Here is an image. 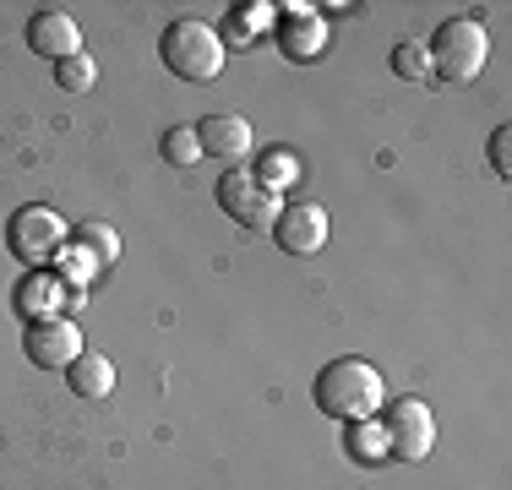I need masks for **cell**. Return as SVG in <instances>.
Listing matches in <instances>:
<instances>
[{
  "mask_svg": "<svg viewBox=\"0 0 512 490\" xmlns=\"http://www.w3.org/2000/svg\"><path fill=\"white\" fill-rule=\"evenodd\" d=\"M316 409L327 414V420H371L376 409H382V376H376L371 360H360V354H344V360H327L322 371H316V387H311Z\"/></svg>",
  "mask_w": 512,
  "mask_h": 490,
  "instance_id": "obj_1",
  "label": "cell"
},
{
  "mask_svg": "<svg viewBox=\"0 0 512 490\" xmlns=\"http://www.w3.org/2000/svg\"><path fill=\"white\" fill-rule=\"evenodd\" d=\"M158 60L186 82H213L218 71H224L229 49L218 39V28H207L197 17H180V22H169L164 39H158Z\"/></svg>",
  "mask_w": 512,
  "mask_h": 490,
  "instance_id": "obj_2",
  "label": "cell"
},
{
  "mask_svg": "<svg viewBox=\"0 0 512 490\" xmlns=\"http://www.w3.org/2000/svg\"><path fill=\"white\" fill-rule=\"evenodd\" d=\"M425 49H431V77L442 82H474L485 71V60H491V39H485V28L474 17L442 22Z\"/></svg>",
  "mask_w": 512,
  "mask_h": 490,
  "instance_id": "obj_3",
  "label": "cell"
},
{
  "mask_svg": "<svg viewBox=\"0 0 512 490\" xmlns=\"http://www.w3.org/2000/svg\"><path fill=\"white\" fill-rule=\"evenodd\" d=\"M218 213L240 229H273L278 213H284V202H278L273 186L256 180V169L240 164V169H224V175H218Z\"/></svg>",
  "mask_w": 512,
  "mask_h": 490,
  "instance_id": "obj_4",
  "label": "cell"
},
{
  "mask_svg": "<svg viewBox=\"0 0 512 490\" xmlns=\"http://www.w3.org/2000/svg\"><path fill=\"white\" fill-rule=\"evenodd\" d=\"M382 436H387V458L398 463H420L436 447V414L425 398H393L382 403Z\"/></svg>",
  "mask_w": 512,
  "mask_h": 490,
  "instance_id": "obj_5",
  "label": "cell"
},
{
  "mask_svg": "<svg viewBox=\"0 0 512 490\" xmlns=\"http://www.w3.org/2000/svg\"><path fill=\"white\" fill-rule=\"evenodd\" d=\"M11 251H17V262L22 267H44L50 256L66 251V240H71V229H66V218L50 213V207H22L17 218H11Z\"/></svg>",
  "mask_w": 512,
  "mask_h": 490,
  "instance_id": "obj_6",
  "label": "cell"
},
{
  "mask_svg": "<svg viewBox=\"0 0 512 490\" xmlns=\"http://www.w3.org/2000/svg\"><path fill=\"white\" fill-rule=\"evenodd\" d=\"M22 349H28V360L39 365V371H66L82 354V333L66 316H44V322H33L28 333H22Z\"/></svg>",
  "mask_w": 512,
  "mask_h": 490,
  "instance_id": "obj_7",
  "label": "cell"
},
{
  "mask_svg": "<svg viewBox=\"0 0 512 490\" xmlns=\"http://www.w3.org/2000/svg\"><path fill=\"white\" fill-rule=\"evenodd\" d=\"M273 240L284 256H316L327 245V213L316 202H289L273 224Z\"/></svg>",
  "mask_w": 512,
  "mask_h": 490,
  "instance_id": "obj_8",
  "label": "cell"
},
{
  "mask_svg": "<svg viewBox=\"0 0 512 490\" xmlns=\"http://www.w3.org/2000/svg\"><path fill=\"white\" fill-rule=\"evenodd\" d=\"M197 142H202V158H224L229 169H240L256 147V131L246 115H207L197 126Z\"/></svg>",
  "mask_w": 512,
  "mask_h": 490,
  "instance_id": "obj_9",
  "label": "cell"
},
{
  "mask_svg": "<svg viewBox=\"0 0 512 490\" xmlns=\"http://www.w3.org/2000/svg\"><path fill=\"white\" fill-rule=\"evenodd\" d=\"M28 49L33 55H44V60H71V55H82V28H77V17L71 11H39V17L28 22Z\"/></svg>",
  "mask_w": 512,
  "mask_h": 490,
  "instance_id": "obj_10",
  "label": "cell"
},
{
  "mask_svg": "<svg viewBox=\"0 0 512 490\" xmlns=\"http://www.w3.org/2000/svg\"><path fill=\"white\" fill-rule=\"evenodd\" d=\"M278 49L289 60H316L327 49V22L306 6H284V28H278Z\"/></svg>",
  "mask_w": 512,
  "mask_h": 490,
  "instance_id": "obj_11",
  "label": "cell"
},
{
  "mask_svg": "<svg viewBox=\"0 0 512 490\" xmlns=\"http://www.w3.org/2000/svg\"><path fill=\"white\" fill-rule=\"evenodd\" d=\"M66 382H71V392H77V398L104 403L109 392H115V360H109V354H99V349H82L77 360L66 365Z\"/></svg>",
  "mask_w": 512,
  "mask_h": 490,
  "instance_id": "obj_12",
  "label": "cell"
},
{
  "mask_svg": "<svg viewBox=\"0 0 512 490\" xmlns=\"http://www.w3.org/2000/svg\"><path fill=\"white\" fill-rule=\"evenodd\" d=\"M71 240H77V251L88 256V262H99V267H109L120 256V235L109 224H77V235H71Z\"/></svg>",
  "mask_w": 512,
  "mask_h": 490,
  "instance_id": "obj_13",
  "label": "cell"
},
{
  "mask_svg": "<svg viewBox=\"0 0 512 490\" xmlns=\"http://www.w3.org/2000/svg\"><path fill=\"white\" fill-rule=\"evenodd\" d=\"M349 452H355L360 463H387V436H382V420H355L349 425Z\"/></svg>",
  "mask_w": 512,
  "mask_h": 490,
  "instance_id": "obj_14",
  "label": "cell"
},
{
  "mask_svg": "<svg viewBox=\"0 0 512 490\" xmlns=\"http://www.w3.org/2000/svg\"><path fill=\"white\" fill-rule=\"evenodd\" d=\"M158 153H164V158H169V164H175V169L197 164V158H202L197 126H169V131H164V142H158Z\"/></svg>",
  "mask_w": 512,
  "mask_h": 490,
  "instance_id": "obj_15",
  "label": "cell"
},
{
  "mask_svg": "<svg viewBox=\"0 0 512 490\" xmlns=\"http://www.w3.org/2000/svg\"><path fill=\"white\" fill-rule=\"evenodd\" d=\"M295 175H300V164H295V153H284V147L262 153V164H256V180H262V186H273V191L295 186Z\"/></svg>",
  "mask_w": 512,
  "mask_h": 490,
  "instance_id": "obj_16",
  "label": "cell"
},
{
  "mask_svg": "<svg viewBox=\"0 0 512 490\" xmlns=\"http://www.w3.org/2000/svg\"><path fill=\"white\" fill-rule=\"evenodd\" d=\"M55 82H60V93H88L99 82V66H93V55H71L55 66Z\"/></svg>",
  "mask_w": 512,
  "mask_h": 490,
  "instance_id": "obj_17",
  "label": "cell"
},
{
  "mask_svg": "<svg viewBox=\"0 0 512 490\" xmlns=\"http://www.w3.org/2000/svg\"><path fill=\"white\" fill-rule=\"evenodd\" d=\"M393 71H398L404 82H425V77H431V49H425L420 39L398 44V55H393Z\"/></svg>",
  "mask_w": 512,
  "mask_h": 490,
  "instance_id": "obj_18",
  "label": "cell"
},
{
  "mask_svg": "<svg viewBox=\"0 0 512 490\" xmlns=\"http://www.w3.org/2000/svg\"><path fill=\"white\" fill-rule=\"evenodd\" d=\"M491 164H496V175H502V180L512 175V131L507 126L491 131Z\"/></svg>",
  "mask_w": 512,
  "mask_h": 490,
  "instance_id": "obj_19",
  "label": "cell"
}]
</instances>
